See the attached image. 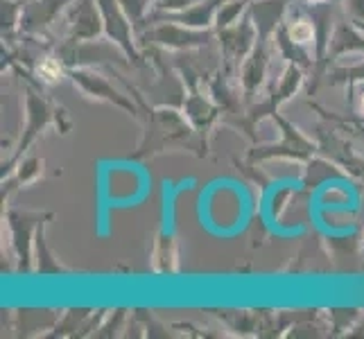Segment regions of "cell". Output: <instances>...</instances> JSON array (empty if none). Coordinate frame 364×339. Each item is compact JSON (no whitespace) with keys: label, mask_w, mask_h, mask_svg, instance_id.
<instances>
[{"label":"cell","mask_w":364,"mask_h":339,"mask_svg":"<svg viewBox=\"0 0 364 339\" xmlns=\"http://www.w3.org/2000/svg\"><path fill=\"white\" fill-rule=\"evenodd\" d=\"M290 36H292L296 43H308V41H312L315 32H312V25L310 23L299 21V23H294L292 28H290Z\"/></svg>","instance_id":"obj_1"},{"label":"cell","mask_w":364,"mask_h":339,"mask_svg":"<svg viewBox=\"0 0 364 339\" xmlns=\"http://www.w3.org/2000/svg\"><path fill=\"white\" fill-rule=\"evenodd\" d=\"M39 72L43 75L46 80H50V82H55V80H59L61 77V68L55 64L53 59H48V61H43V64L39 66Z\"/></svg>","instance_id":"obj_2"},{"label":"cell","mask_w":364,"mask_h":339,"mask_svg":"<svg viewBox=\"0 0 364 339\" xmlns=\"http://www.w3.org/2000/svg\"><path fill=\"white\" fill-rule=\"evenodd\" d=\"M360 109H362V113H364V95H362V99H360Z\"/></svg>","instance_id":"obj_3"}]
</instances>
